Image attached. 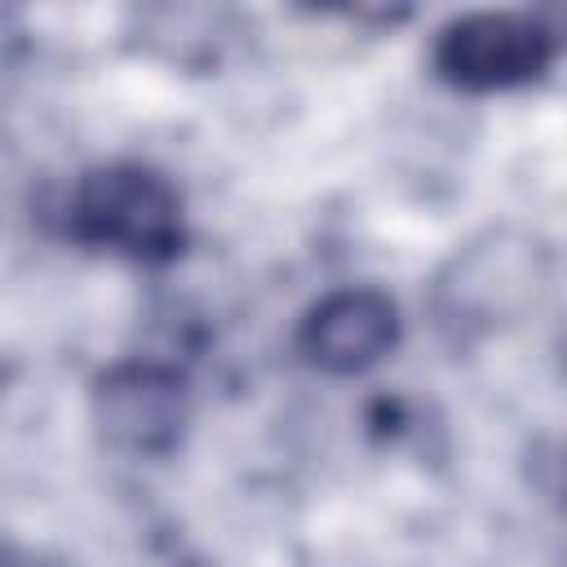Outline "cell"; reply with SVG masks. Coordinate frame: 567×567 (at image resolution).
Returning a JSON list of instances; mask_svg holds the SVG:
<instances>
[{"label": "cell", "instance_id": "cell-1", "mask_svg": "<svg viewBox=\"0 0 567 567\" xmlns=\"http://www.w3.org/2000/svg\"><path fill=\"white\" fill-rule=\"evenodd\" d=\"M554 284V248L540 230L501 221L483 226L447 252L430 284L439 328L461 341H483L536 315Z\"/></svg>", "mask_w": 567, "mask_h": 567}, {"label": "cell", "instance_id": "cell-2", "mask_svg": "<svg viewBox=\"0 0 567 567\" xmlns=\"http://www.w3.org/2000/svg\"><path fill=\"white\" fill-rule=\"evenodd\" d=\"M66 235L137 266H164L186 248V208L159 168L133 159L97 164L71 186Z\"/></svg>", "mask_w": 567, "mask_h": 567}, {"label": "cell", "instance_id": "cell-3", "mask_svg": "<svg viewBox=\"0 0 567 567\" xmlns=\"http://www.w3.org/2000/svg\"><path fill=\"white\" fill-rule=\"evenodd\" d=\"M558 58V35L527 9H474L439 27L430 66L447 89L505 93L536 84Z\"/></svg>", "mask_w": 567, "mask_h": 567}, {"label": "cell", "instance_id": "cell-4", "mask_svg": "<svg viewBox=\"0 0 567 567\" xmlns=\"http://www.w3.org/2000/svg\"><path fill=\"white\" fill-rule=\"evenodd\" d=\"M89 421L97 439L133 461L173 456L190 430V381L164 359H120L89 385Z\"/></svg>", "mask_w": 567, "mask_h": 567}, {"label": "cell", "instance_id": "cell-5", "mask_svg": "<svg viewBox=\"0 0 567 567\" xmlns=\"http://www.w3.org/2000/svg\"><path fill=\"white\" fill-rule=\"evenodd\" d=\"M403 341L399 301L381 288H337L319 297L297 328V350L315 372L359 377L394 354Z\"/></svg>", "mask_w": 567, "mask_h": 567}]
</instances>
